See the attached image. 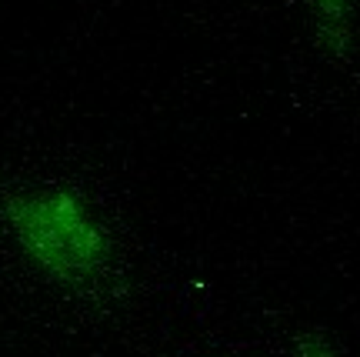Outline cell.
Returning a JSON list of instances; mask_svg holds the SVG:
<instances>
[{
	"mask_svg": "<svg viewBox=\"0 0 360 357\" xmlns=\"http://www.w3.org/2000/svg\"><path fill=\"white\" fill-rule=\"evenodd\" d=\"M317 24H347V0H310Z\"/></svg>",
	"mask_w": 360,
	"mask_h": 357,
	"instance_id": "3",
	"label": "cell"
},
{
	"mask_svg": "<svg viewBox=\"0 0 360 357\" xmlns=\"http://www.w3.org/2000/svg\"><path fill=\"white\" fill-rule=\"evenodd\" d=\"M297 357H340L337 347L330 344V337H323L321 331H304L294 337Z\"/></svg>",
	"mask_w": 360,
	"mask_h": 357,
	"instance_id": "2",
	"label": "cell"
},
{
	"mask_svg": "<svg viewBox=\"0 0 360 357\" xmlns=\"http://www.w3.org/2000/svg\"><path fill=\"white\" fill-rule=\"evenodd\" d=\"M317 44L330 57H344L350 51V27L347 24H317Z\"/></svg>",
	"mask_w": 360,
	"mask_h": 357,
	"instance_id": "1",
	"label": "cell"
}]
</instances>
